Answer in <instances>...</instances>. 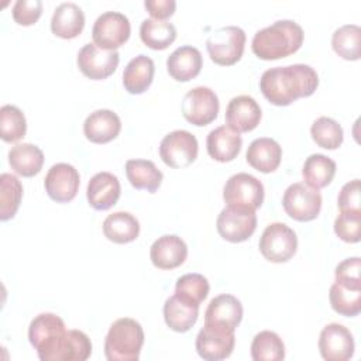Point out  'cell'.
Listing matches in <instances>:
<instances>
[{
	"label": "cell",
	"instance_id": "6da1fadb",
	"mask_svg": "<svg viewBox=\"0 0 361 361\" xmlns=\"http://www.w3.org/2000/svg\"><path fill=\"white\" fill-rule=\"evenodd\" d=\"M317 86V72L306 63L269 68L259 79L264 97L275 106H289L299 97H309Z\"/></svg>",
	"mask_w": 361,
	"mask_h": 361
},
{
	"label": "cell",
	"instance_id": "7a4b0ae2",
	"mask_svg": "<svg viewBox=\"0 0 361 361\" xmlns=\"http://www.w3.org/2000/svg\"><path fill=\"white\" fill-rule=\"evenodd\" d=\"M303 28L292 20H278L254 34L251 48L257 58L274 61L295 54L303 44Z\"/></svg>",
	"mask_w": 361,
	"mask_h": 361
},
{
	"label": "cell",
	"instance_id": "3957f363",
	"mask_svg": "<svg viewBox=\"0 0 361 361\" xmlns=\"http://www.w3.org/2000/svg\"><path fill=\"white\" fill-rule=\"evenodd\" d=\"M144 344V330L131 317L111 323L104 338V355L109 361H137Z\"/></svg>",
	"mask_w": 361,
	"mask_h": 361
},
{
	"label": "cell",
	"instance_id": "277c9868",
	"mask_svg": "<svg viewBox=\"0 0 361 361\" xmlns=\"http://www.w3.org/2000/svg\"><path fill=\"white\" fill-rule=\"evenodd\" d=\"M245 32L237 25H226L214 30L206 39L210 59L221 66H230L243 56Z\"/></svg>",
	"mask_w": 361,
	"mask_h": 361
},
{
	"label": "cell",
	"instance_id": "5b68a950",
	"mask_svg": "<svg viewBox=\"0 0 361 361\" xmlns=\"http://www.w3.org/2000/svg\"><path fill=\"white\" fill-rule=\"evenodd\" d=\"M65 331L63 320L55 313H39L31 320L28 340L41 361H51L52 353Z\"/></svg>",
	"mask_w": 361,
	"mask_h": 361
},
{
	"label": "cell",
	"instance_id": "8992f818",
	"mask_svg": "<svg viewBox=\"0 0 361 361\" xmlns=\"http://www.w3.org/2000/svg\"><path fill=\"white\" fill-rule=\"evenodd\" d=\"M259 252L271 262L281 264L289 261L298 248L296 233L285 223H271L265 227L258 243Z\"/></svg>",
	"mask_w": 361,
	"mask_h": 361
},
{
	"label": "cell",
	"instance_id": "52a82bcc",
	"mask_svg": "<svg viewBox=\"0 0 361 361\" xmlns=\"http://www.w3.org/2000/svg\"><path fill=\"white\" fill-rule=\"evenodd\" d=\"M264 185L255 176L240 172L230 176L223 188V199L227 206L257 210L264 202Z\"/></svg>",
	"mask_w": 361,
	"mask_h": 361
},
{
	"label": "cell",
	"instance_id": "ba28073f",
	"mask_svg": "<svg viewBox=\"0 0 361 361\" xmlns=\"http://www.w3.org/2000/svg\"><path fill=\"white\" fill-rule=\"evenodd\" d=\"M199 152L196 137L186 130L168 133L159 144V157L165 165L182 169L195 162Z\"/></svg>",
	"mask_w": 361,
	"mask_h": 361
},
{
	"label": "cell",
	"instance_id": "9c48e42d",
	"mask_svg": "<svg viewBox=\"0 0 361 361\" xmlns=\"http://www.w3.org/2000/svg\"><path fill=\"white\" fill-rule=\"evenodd\" d=\"M282 206L286 214L296 221L314 220L322 209V195L306 183L296 182L286 188Z\"/></svg>",
	"mask_w": 361,
	"mask_h": 361
},
{
	"label": "cell",
	"instance_id": "30bf717a",
	"mask_svg": "<svg viewBox=\"0 0 361 361\" xmlns=\"http://www.w3.org/2000/svg\"><path fill=\"white\" fill-rule=\"evenodd\" d=\"M131 34V24L127 16L120 11L102 13L92 28L93 42L102 49L116 51L121 47Z\"/></svg>",
	"mask_w": 361,
	"mask_h": 361
},
{
	"label": "cell",
	"instance_id": "8fae6325",
	"mask_svg": "<svg viewBox=\"0 0 361 361\" xmlns=\"http://www.w3.org/2000/svg\"><path fill=\"white\" fill-rule=\"evenodd\" d=\"M182 116L193 126H207L216 120L220 109L219 97L207 86H196L182 100Z\"/></svg>",
	"mask_w": 361,
	"mask_h": 361
},
{
	"label": "cell",
	"instance_id": "7c38bea8",
	"mask_svg": "<svg viewBox=\"0 0 361 361\" xmlns=\"http://www.w3.org/2000/svg\"><path fill=\"white\" fill-rule=\"evenodd\" d=\"M120 55L117 51H107L94 42L85 44L76 58L79 71L92 80H103L113 75L118 66Z\"/></svg>",
	"mask_w": 361,
	"mask_h": 361
},
{
	"label": "cell",
	"instance_id": "4fadbf2b",
	"mask_svg": "<svg viewBox=\"0 0 361 361\" xmlns=\"http://www.w3.org/2000/svg\"><path fill=\"white\" fill-rule=\"evenodd\" d=\"M216 227L226 241L243 243L254 234L257 228V214L254 210L227 206L217 216Z\"/></svg>",
	"mask_w": 361,
	"mask_h": 361
},
{
	"label": "cell",
	"instance_id": "5bb4252c",
	"mask_svg": "<svg viewBox=\"0 0 361 361\" xmlns=\"http://www.w3.org/2000/svg\"><path fill=\"white\" fill-rule=\"evenodd\" d=\"M80 185L78 169L66 162L52 165L44 179L45 192L56 203H68L75 199Z\"/></svg>",
	"mask_w": 361,
	"mask_h": 361
},
{
	"label": "cell",
	"instance_id": "9a60e30c",
	"mask_svg": "<svg viewBox=\"0 0 361 361\" xmlns=\"http://www.w3.org/2000/svg\"><path fill=\"white\" fill-rule=\"evenodd\" d=\"M235 334L217 326L204 324L196 336V351L206 361H219L231 355Z\"/></svg>",
	"mask_w": 361,
	"mask_h": 361
},
{
	"label": "cell",
	"instance_id": "2e32d148",
	"mask_svg": "<svg viewBox=\"0 0 361 361\" xmlns=\"http://www.w3.org/2000/svg\"><path fill=\"white\" fill-rule=\"evenodd\" d=\"M319 351L326 361H347L354 355L353 333L343 324L330 323L319 336Z\"/></svg>",
	"mask_w": 361,
	"mask_h": 361
},
{
	"label": "cell",
	"instance_id": "e0dca14e",
	"mask_svg": "<svg viewBox=\"0 0 361 361\" xmlns=\"http://www.w3.org/2000/svg\"><path fill=\"white\" fill-rule=\"evenodd\" d=\"M261 107L257 100L248 94L233 97L226 109L227 127L235 133H248L257 128L261 121Z\"/></svg>",
	"mask_w": 361,
	"mask_h": 361
},
{
	"label": "cell",
	"instance_id": "ac0fdd59",
	"mask_svg": "<svg viewBox=\"0 0 361 361\" xmlns=\"http://www.w3.org/2000/svg\"><path fill=\"white\" fill-rule=\"evenodd\" d=\"M243 319L241 302L228 293H221L213 298L204 312V324L217 326L226 330L235 331Z\"/></svg>",
	"mask_w": 361,
	"mask_h": 361
},
{
	"label": "cell",
	"instance_id": "d6986e66",
	"mask_svg": "<svg viewBox=\"0 0 361 361\" xmlns=\"http://www.w3.org/2000/svg\"><path fill=\"white\" fill-rule=\"evenodd\" d=\"M188 257L186 243L175 234H165L158 237L151 248L149 258L154 267L159 269H173L185 262Z\"/></svg>",
	"mask_w": 361,
	"mask_h": 361
},
{
	"label": "cell",
	"instance_id": "ffe728a7",
	"mask_svg": "<svg viewBox=\"0 0 361 361\" xmlns=\"http://www.w3.org/2000/svg\"><path fill=\"white\" fill-rule=\"evenodd\" d=\"M121 186L118 178L111 172H97L87 183L86 197L94 210H107L120 197Z\"/></svg>",
	"mask_w": 361,
	"mask_h": 361
},
{
	"label": "cell",
	"instance_id": "44dd1931",
	"mask_svg": "<svg viewBox=\"0 0 361 361\" xmlns=\"http://www.w3.org/2000/svg\"><path fill=\"white\" fill-rule=\"evenodd\" d=\"M121 131L120 117L109 109H99L90 113L83 123L85 137L94 144L113 141Z\"/></svg>",
	"mask_w": 361,
	"mask_h": 361
},
{
	"label": "cell",
	"instance_id": "7402d4cb",
	"mask_svg": "<svg viewBox=\"0 0 361 361\" xmlns=\"http://www.w3.org/2000/svg\"><path fill=\"white\" fill-rule=\"evenodd\" d=\"M203 66L200 51L192 45H182L176 48L166 59V71L172 79L178 82H188L196 78Z\"/></svg>",
	"mask_w": 361,
	"mask_h": 361
},
{
	"label": "cell",
	"instance_id": "603a6c76",
	"mask_svg": "<svg viewBox=\"0 0 361 361\" xmlns=\"http://www.w3.org/2000/svg\"><path fill=\"white\" fill-rule=\"evenodd\" d=\"M241 135L227 126L216 127L209 133L206 140L209 155L219 162H230L235 159L241 151Z\"/></svg>",
	"mask_w": 361,
	"mask_h": 361
},
{
	"label": "cell",
	"instance_id": "cb8c5ba5",
	"mask_svg": "<svg viewBox=\"0 0 361 361\" xmlns=\"http://www.w3.org/2000/svg\"><path fill=\"white\" fill-rule=\"evenodd\" d=\"M282 158V148L281 145L269 137H259L255 138L247 149L245 159L247 162L257 171L262 173L274 172Z\"/></svg>",
	"mask_w": 361,
	"mask_h": 361
},
{
	"label": "cell",
	"instance_id": "d4e9b609",
	"mask_svg": "<svg viewBox=\"0 0 361 361\" xmlns=\"http://www.w3.org/2000/svg\"><path fill=\"white\" fill-rule=\"evenodd\" d=\"M85 27L83 10L72 1L61 3L51 18V31L63 39L76 38Z\"/></svg>",
	"mask_w": 361,
	"mask_h": 361
},
{
	"label": "cell",
	"instance_id": "484cf974",
	"mask_svg": "<svg viewBox=\"0 0 361 361\" xmlns=\"http://www.w3.org/2000/svg\"><path fill=\"white\" fill-rule=\"evenodd\" d=\"M155 73V65L154 61L140 54L134 56L123 72V85L124 89L131 94H141L144 93L152 83Z\"/></svg>",
	"mask_w": 361,
	"mask_h": 361
},
{
	"label": "cell",
	"instance_id": "4316f807",
	"mask_svg": "<svg viewBox=\"0 0 361 361\" xmlns=\"http://www.w3.org/2000/svg\"><path fill=\"white\" fill-rule=\"evenodd\" d=\"M197 316L199 305L189 303L176 295L169 296L164 303V320L173 331H189L195 326Z\"/></svg>",
	"mask_w": 361,
	"mask_h": 361
},
{
	"label": "cell",
	"instance_id": "83f0119b",
	"mask_svg": "<svg viewBox=\"0 0 361 361\" xmlns=\"http://www.w3.org/2000/svg\"><path fill=\"white\" fill-rule=\"evenodd\" d=\"M8 164L16 173L24 178H32L42 169L44 152L35 144L20 142L10 148Z\"/></svg>",
	"mask_w": 361,
	"mask_h": 361
},
{
	"label": "cell",
	"instance_id": "f1b7e54d",
	"mask_svg": "<svg viewBox=\"0 0 361 361\" xmlns=\"http://www.w3.org/2000/svg\"><path fill=\"white\" fill-rule=\"evenodd\" d=\"M92 354V341L80 330H66L58 341L51 361H85Z\"/></svg>",
	"mask_w": 361,
	"mask_h": 361
},
{
	"label": "cell",
	"instance_id": "f546056e",
	"mask_svg": "<svg viewBox=\"0 0 361 361\" xmlns=\"http://www.w3.org/2000/svg\"><path fill=\"white\" fill-rule=\"evenodd\" d=\"M103 233L107 240L116 244H127L138 237L140 223L128 212H116L104 219Z\"/></svg>",
	"mask_w": 361,
	"mask_h": 361
},
{
	"label": "cell",
	"instance_id": "4dcf8cb0",
	"mask_svg": "<svg viewBox=\"0 0 361 361\" xmlns=\"http://www.w3.org/2000/svg\"><path fill=\"white\" fill-rule=\"evenodd\" d=\"M126 175L133 188L144 189L149 193L157 192L164 179L162 172L148 159H128L126 162Z\"/></svg>",
	"mask_w": 361,
	"mask_h": 361
},
{
	"label": "cell",
	"instance_id": "1f68e13d",
	"mask_svg": "<svg viewBox=\"0 0 361 361\" xmlns=\"http://www.w3.org/2000/svg\"><path fill=\"white\" fill-rule=\"evenodd\" d=\"M336 169V162L331 158L323 154H312L303 164L302 176L307 186L319 190L333 180Z\"/></svg>",
	"mask_w": 361,
	"mask_h": 361
},
{
	"label": "cell",
	"instance_id": "d6a6232c",
	"mask_svg": "<svg viewBox=\"0 0 361 361\" xmlns=\"http://www.w3.org/2000/svg\"><path fill=\"white\" fill-rule=\"evenodd\" d=\"M140 38L151 49L168 48L176 38V28L165 20L145 18L140 25Z\"/></svg>",
	"mask_w": 361,
	"mask_h": 361
},
{
	"label": "cell",
	"instance_id": "836d02e7",
	"mask_svg": "<svg viewBox=\"0 0 361 361\" xmlns=\"http://www.w3.org/2000/svg\"><path fill=\"white\" fill-rule=\"evenodd\" d=\"M361 28L357 24H344L331 35V47L334 52L347 61L360 59Z\"/></svg>",
	"mask_w": 361,
	"mask_h": 361
},
{
	"label": "cell",
	"instance_id": "e575fe53",
	"mask_svg": "<svg viewBox=\"0 0 361 361\" xmlns=\"http://www.w3.org/2000/svg\"><path fill=\"white\" fill-rule=\"evenodd\" d=\"M251 357L254 361H281L285 358V344L275 331L262 330L252 338Z\"/></svg>",
	"mask_w": 361,
	"mask_h": 361
},
{
	"label": "cell",
	"instance_id": "d590c367",
	"mask_svg": "<svg viewBox=\"0 0 361 361\" xmlns=\"http://www.w3.org/2000/svg\"><path fill=\"white\" fill-rule=\"evenodd\" d=\"M23 197V185L16 175H0V220L13 219L20 207Z\"/></svg>",
	"mask_w": 361,
	"mask_h": 361
},
{
	"label": "cell",
	"instance_id": "8d00e7d4",
	"mask_svg": "<svg viewBox=\"0 0 361 361\" xmlns=\"http://www.w3.org/2000/svg\"><path fill=\"white\" fill-rule=\"evenodd\" d=\"M330 305L338 314L354 317L361 312V289L347 288L334 282L329 290Z\"/></svg>",
	"mask_w": 361,
	"mask_h": 361
},
{
	"label": "cell",
	"instance_id": "74e56055",
	"mask_svg": "<svg viewBox=\"0 0 361 361\" xmlns=\"http://www.w3.org/2000/svg\"><path fill=\"white\" fill-rule=\"evenodd\" d=\"M209 290L210 285L207 278L196 272L179 276L175 285V295L193 305H200L207 298Z\"/></svg>",
	"mask_w": 361,
	"mask_h": 361
},
{
	"label": "cell",
	"instance_id": "f35d334b",
	"mask_svg": "<svg viewBox=\"0 0 361 361\" xmlns=\"http://www.w3.org/2000/svg\"><path fill=\"white\" fill-rule=\"evenodd\" d=\"M27 133L24 113L13 104H4L0 109V137L6 142H16Z\"/></svg>",
	"mask_w": 361,
	"mask_h": 361
},
{
	"label": "cell",
	"instance_id": "ab89813d",
	"mask_svg": "<svg viewBox=\"0 0 361 361\" xmlns=\"http://www.w3.org/2000/svg\"><path fill=\"white\" fill-rule=\"evenodd\" d=\"M313 141L326 149H336L341 145L344 133L341 126L331 117L322 116L316 118L310 127Z\"/></svg>",
	"mask_w": 361,
	"mask_h": 361
},
{
	"label": "cell",
	"instance_id": "60d3db41",
	"mask_svg": "<svg viewBox=\"0 0 361 361\" xmlns=\"http://www.w3.org/2000/svg\"><path fill=\"white\" fill-rule=\"evenodd\" d=\"M334 233L345 243L361 240V210L340 212L334 220Z\"/></svg>",
	"mask_w": 361,
	"mask_h": 361
},
{
	"label": "cell",
	"instance_id": "b9f144b4",
	"mask_svg": "<svg viewBox=\"0 0 361 361\" xmlns=\"http://www.w3.org/2000/svg\"><path fill=\"white\" fill-rule=\"evenodd\" d=\"M361 259L360 257H351L341 261L334 271L336 282L353 289H361Z\"/></svg>",
	"mask_w": 361,
	"mask_h": 361
},
{
	"label": "cell",
	"instance_id": "7bdbcfd3",
	"mask_svg": "<svg viewBox=\"0 0 361 361\" xmlns=\"http://www.w3.org/2000/svg\"><path fill=\"white\" fill-rule=\"evenodd\" d=\"M42 14L41 0H17L13 6V18L18 25H32Z\"/></svg>",
	"mask_w": 361,
	"mask_h": 361
},
{
	"label": "cell",
	"instance_id": "ee69618b",
	"mask_svg": "<svg viewBox=\"0 0 361 361\" xmlns=\"http://www.w3.org/2000/svg\"><path fill=\"white\" fill-rule=\"evenodd\" d=\"M338 209L340 212L347 210H361V199H360V179H353L347 182L340 193H338Z\"/></svg>",
	"mask_w": 361,
	"mask_h": 361
},
{
	"label": "cell",
	"instance_id": "f6af8a7d",
	"mask_svg": "<svg viewBox=\"0 0 361 361\" xmlns=\"http://www.w3.org/2000/svg\"><path fill=\"white\" fill-rule=\"evenodd\" d=\"M144 7L155 20L169 18L176 8L175 0H145Z\"/></svg>",
	"mask_w": 361,
	"mask_h": 361
}]
</instances>
